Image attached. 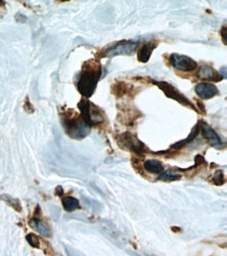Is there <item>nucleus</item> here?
I'll list each match as a JSON object with an SVG mask.
<instances>
[{"mask_svg": "<svg viewBox=\"0 0 227 256\" xmlns=\"http://www.w3.org/2000/svg\"><path fill=\"white\" fill-rule=\"evenodd\" d=\"M214 184L217 185V186H221V185L224 184V174H223V172H221V170L216 172V174L214 176Z\"/></svg>", "mask_w": 227, "mask_h": 256, "instance_id": "nucleus-20", "label": "nucleus"}, {"mask_svg": "<svg viewBox=\"0 0 227 256\" xmlns=\"http://www.w3.org/2000/svg\"><path fill=\"white\" fill-rule=\"evenodd\" d=\"M62 121L65 132L75 140H81V138L87 136L90 132V127L83 121L81 116H64Z\"/></svg>", "mask_w": 227, "mask_h": 256, "instance_id": "nucleus-2", "label": "nucleus"}, {"mask_svg": "<svg viewBox=\"0 0 227 256\" xmlns=\"http://www.w3.org/2000/svg\"><path fill=\"white\" fill-rule=\"evenodd\" d=\"M2 200H4L7 204H9V206H12L13 208H15L17 211H21V205L18 200L14 198H10V196H1Z\"/></svg>", "mask_w": 227, "mask_h": 256, "instance_id": "nucleus-18", "label": "nucleus"}, {"mask_svg": "<svg viewBox=\"0 0 227 256\" xmlns=\"http://www.w3.org/2000/svg\"><path fill=\"white\" fill-rule=\"evenodd\" d=\"M144 168L150 174H160L164 172V165L158 160H147L144 163Z\"/></svg>", "mask_w": 227, "mask_h": 256, "instance_id": "nucleus-14", "label": "nucleus"}, {"mask_svg": "<svg viewBox=\"0 0 227 256\" xmlns=\"http://www.w3.org/2000/svg\"><path fill=\"white\" fill-rule=\"evenodd\" d=\"M195 92L199 96V97L203 100L212 99L216 96L219 94V90L215 84L210 82H201L196 85L195 88Z\"/></svg>", "mask_w": 227, "mask_h": 256, "instance_id": "nucleus-9", "label": "nucleus"}, {"mask_svg": "<svg viewBox=\"0 0 227 256\" xmlns=\"http://www.w3.org/2000/svg\"><path fill=\"white\" fill-rule=\"evenodd\" d=\"M195 161H196V166H198V165H201V164H203L204 163V158L202 156H196V158H195Z\"/></svg>", "mask_w": 227, "mask_h": 256, "instance_id": "nucleus-22", "label": "nucleus"}, {"mask_svg": "<svg viewBox=\"0 0 227 256\" xmlns=\"http://www.w3.org/2000/svg\"><path fill=\"white\" fill-rule=\"evenodd\" d=\"M220 74H221V77H222L223 79H226V66H223V68L220 70Z\"/></svg>", "mask_w": 227, "mask_h": 256, "instance_id": "nucleus-23", "label": "nucleus"}, {"mask_svg": "<svg viewBox=\"0 0 227 256\" xmlns=\"http://www.w3.org/2000/svg\"><path fill=\"white\" fill-rule=\"evenodd\" d=\"M226 33H227V30L226 26H223L221 28V36H222V40L224 42V44H226Z\"/></svg>", "mask_w": 227, "mask_h": 256, "instance_id": "nucleus-21", "label": "nucleus"}, {"mask_svg": "<svg viewBox=\"0 0 227 256\" xmlns=\"http://www.w3.org/2000/svg\"><path fill=\"white\" fill-rule=\"evenodd\" d=\"M199 132H200V123H198L196 126H195V128L193 130L192 134L189 136V138H187V140L182 141V142H178L177 144L173 145V146H172V148H173V149H179V148H182L183 146H186L188 143L192 142V141L194 140V138H196L198 136Z\"/></svg>", "mask_w": 227, "mask_h": 256, "instance_id": "nucleus-16", "label": "nucleus"}, {"mask_svg": "<svg viewBox=\"0 0 227 256\" xmlns=\"http://www.w3.org/2000/svg\"><path fill=\"white\" fill-rule=\"evenodd\" d=\"M199 123H200V132L205 140L210 143V145H212L213 147H216V148H222L223 143L221 141L220 136H218V134L216 132L213 128L208 123H205L204 121L201 120V121H199Z\"/></svg>", "mask_w": 227, "mask_h": 256, "instance_id": "nucleus-8", "label": "nucleus"}, {"mask_svg": "<svg viewBox=\"0 0 227 256\" xmlns=\"http://www.w3.org/2000/svg\"><path fill=\"white\" fill-rule=\"evenodd\" d=\"M181 178V176L173 170H168V172H161L158 176V180H165V182H172V180H177Z\"/></svg>", "mask_w": 227, "mask_h": 256, "instance_id": "nucleus-17", "label": "nucleus"}, {"mask_svg": "<svg viewBox=\"0 0 227 256\" xmlns=\"http://www.w3.org/2000/svg\"><path fill=\"white\" fill-rule=\"evenodd\" d=\"M120 142H122V144H120L121 146L124 148L127 147V149L135 152L136 154H143L146 152V146L144 143L140 142L134 134L129 132H126L120 136L118 143Z\"/></svg>", "mask_w": 227, "mask_h": 256, "instance_id": "nucleus-6", "label": "nucleus"}, {"mask_svg": "<svg viewBox=\"0 0 227 256\" xmlns=\"http://www.w3.org/2000/svg\"><path fill=\"white\" fill-rule=\"evenodd\" d=\"M158 44H159L158 40H156V41L151 40V41H148V42H146V44H144L142 46L139 48V50L137 52V60L142 63H147L150 60L153 50L157 48Z\"/></svg>", "mask_w": 227, "mask_h": 256, "instance_id": "nucleus-10", "label": "nucleus"}, {"mask_svg": "<svg viewBox=\"0 0 227 256\" xmlns=\"http://www.w3.org/2000/svg\"><path fill=\"white\" fill-rule=\"evenodd\" d=\"M154 85H157V86L165 92V94L167 96L168 98L173 99L177 101L178 103H180L183 106H187V108H192L195 112H198L196 106H195L187 97L183 94H181L174 85H172L166 81H155V80H151Z\"/></svg>", "mask_w": 227, "mask_h": 256, "instance_id": "nucleus-4", "label": "nucleus"}, {"mask_svg": "<svg viewBox=\"0 0 227 256\" xmlns=\"http://www.w3.org/2000/svg\"><path fill=\"white\" fill-rule=\"evenodd\" d=\"M101 76L102 66L99 60L92 59L84 63L77 83L78 90L84 99H89L93 94Z\"/></svg>", "mask_w": 227, "mask_h": 256, "instance_id": "nucleus-1", "label": "nucleus"}, {"mask_svg": "<svg viewBox=\"0 0 227 256\" xmlns=\"http://www.w3.org/2000/svg\"><path fill=\"white\" fill-rule=\"evenodd\" d=\"M29 226L31 229H34L38 233H40L42 236L44 238H50L51 236V231L45 222L41 220L38 218H32L29 220Z\"/></svg>", "mask_w": 227, "mask_h": 256, "instance_id": "nucleus-12", "label": "nucleus"}, {"mask_svg": "<svg viewBox=\"0 0 227 256\" xmlns=\"http://www.w3.org/2000/svg\"><path fill=\"white\" fill-rule=\"evenodd\" d=\"M137 44L133 41H122L113 44V46L104 50L102 57H115L120 55H131L136 50Z\"/></svg>", "mask_w": 227, "mask_h": 256, "instance_id": "nucleus-5", "label": "nucleus"}, {"mask_svg": "<svg viewBox=\"0 0 227 256\" xmlns=\"http://www.w3.org/2000/svg\"><path fill=\"white\" fill-rule=\"evenodd\" d=\"M62 194H63V189L61 187H58L57 188V194L58 196H62Z\"/></svg>", "mask_w": 227, "mask_h": 256, "instance_id": "nucleus-24", "label": "nucleus"}, {"mask_svg": "<svg viewBox=\"0 0 227 256\" xmlns=\"http://www.w3.org/2000/svg\"><path fill=\"white\" fill-rule=\"evenodd\" d=\"M62 205H63V208L66 210L67 212L74 211L75 209H78L80 207L79 206V200L75 198H72V196L64 198L62 200Z\"/></svg>", "mask_w": 227, "mask_h": 256, "instance_id": "nucleus-15", "label": "nucleus"}, {"mask_svg": "<svg viewBox=\"0 0 227 256\" xmlns=\"http://www.w3.org/2000/svg\"><path fill=\"white\" fill-rule=\"evenodd\" d=\"M170 61L172 66L180 72H189L195 70L198 68V63L196 61L185 55L172 54L170 57Z\"/></svg>", "mask_w": 227, "mask_h": 256, "instance_id": "nucleus-7", "label": "nucleus"}, {"mask_svg": "<svg viewBox=\"0 0 227 256\" xmlns=\"http://www.w3.org/2000/svg\"><path fill=\"white\" fill-rule=\"evenodd\" d=\"M26 240L32 248H39L40 247V240L38 236L34 233H29L26 236Z\"/></svg>", "mask_w": 227, "mask_h": 256, "instance_id": "nucleus-19", "label": "nucleus"}, {"mask_svg": "<svg viewBox=\"0 0 227 256\" xmlns=\"http://www.w3.org/2000/svg\"><path fill=\"white\" fill-rule=\"evenodd\" d=\"M78 108L81 112V116L83 121L89 127L102 124L105 121V116L103 110L92 104L88 99H82L79 102Z\"/></svg>", "mask_w": 227, "mask_h": 256, "instance_id": "nucleus-3", "label": "nucleus"}, {"mask_svg": "<svg viewBox=\"0 0 227 256\" xmlns=\"http://www.w3.org/2000/svg\"><path fill=\"white\" fill-rule=\"evenodd\" d=\"M197 78L203 81H215V82H219L223 79L221 77V74L218 72H216L210 66H202L198 70Z\"/></svg>", "mask_w": 227, "mask_h": 256, "instance_id": "nucleus-11", "label": "nucleus"}, {"mask_svg": "<svg viewBox=\"0 0 227 256\" xmlns=\"http://www.w3.org/2000/svg\"><path fill=\"white\" fill-rule=\"evenodd\" d=\"M133 90L131 85L124 82V81H116L112 85V94H115L117 98L124 97V96H129Z\"/></svg>", "mask_w": 227, "mask_h": 256, "instance_id": "nucleus-13", "label": "nucleus"}]
</instances>
